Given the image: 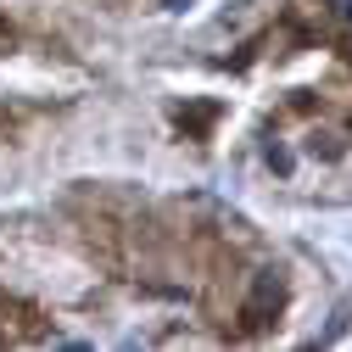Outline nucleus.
<instances>
[{"label":"nucleus","mask_w":352,"mask_h":352,"mask_svg":"<svg viewBox=\"0 0 352 352\" xmlns=\"http://www.w3.org/2000/svg\"><path fill=\"white\" fill-rule=\"evenodd\" d=\"M269 168H274V173H291V168H296V157H291L285 146H269Z\"/></svg>","instance_id":"1"},{"label":"nucleus","mask_w":352,"mask_h":352,"mask_svg":"<svg viewBox=\"0 0 352 352\" xmlns=\"http://www.w3.org/2000/svg\"><path fill=\"white\" fill-rule=\"evenodd\" d=\"M307 151H314V157H336L341 146H336V135H314V140H307Z\"/></svg>","instance_id":"2"},{"label":"nucleus","mask_w":352,"mask_h":352,"mask_svg":"<svg viewBox=\"0 0 352 352\" xmlns=\"http://www.w3.org/2000/svg\"><path fill=\"white\" fill-rule=\"evenodd\" d=\"M168 6H173V12H185V6H190V0H168Z\"/></svg>","instance_id":"3"}]
</instances>
